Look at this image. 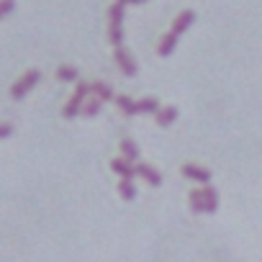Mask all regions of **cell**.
<instances>
[{
    "label": "cell",
    "mask_w": 262,
    "mask_h": 262,
    "mask_svg": "<svg viewBox=\"0 0 262 262\" xmlns=\"http://www.w3.org/2000/svg\"><path fill=\"white\" fill-rule=\"evenodd\" d=\"M123 11H126V3H111L108 8V41L121 49L123 44Z\"/></svg>",
    "instance_id": "cell-1"
},
{
    "label": "cell",
    "mask_w": 262,
    "mask_h": 262,
    "mask_svg": "<svg viewBox=\"0 0 262 262\" xmlns=\"http://www.w3.org/2000/svg\"><path fill=\"white\" fill-rule=\"evenodd\" d=\"M88 98H90V85H88V82H77L72 98L64 103L62 116H64V118H75V116H80V113H82V105H85Z\"/></svg>",
    "instance_id": "cell-2"
},
{
    "label": "cell",
    "mask_w": 262,
    "mask_h": 262,
    "mask_svg": "<svg viewBox=\"0 0 262 262\" xmlns=\"http://www.w3.org/2000/svg\"><path fill=\"white\" fill-rule=\"evenodd\" d=\"M39 77H41V72H39V70H29V72H24V75H21L16 82H13V88H11V95H13L16 100H21L24 95H29V93L36 88Z\"/></svg>",
    "instance_id": "cell-3"
},
{
    "label": "cell",
    "mask_w": 262,
    "mask_h": 262,
    "mask_svg": "<svg viewBox=\"0 0 262 262\" xmlns=\"http://www.w3.org/2000/svg\"><path fill=\"white\" fill-rule=\"evenodd\" d=\"M113 62H116V67L121 70V75H126V77H134L137 75V59H134V54H131L128 49H116L113 52Z\"/></svg>",
    "instance_id": "cell-4"
},
{
    "label": "cell",
    "mask_w": 262,
    "mask_h": 262,
    "mask_svg": "<svg viewBox=\"0 0 262 262\" xmlns=\"http://www.w3.org/2000/svg\"><path fill=\"white\" fill-rule=\"evenodd\" d=\"M193 24H195V11L185 8L183 13H178V16L172 18V29H170V31H172L175 36H180V34H185Z\"/></svg>",
    "instance_id": "cell-5"
},
{
    "label": "cell",
    "mask_w": 262,
    "mask_h": 262,
    "mask_svg": "<svg viewBox=\"0 0 262 262\" xmlns=\"http://www.w3.org/2000/svg\"><path fill=\"white\" fill-rule=\"evenodd\" d=\"M111 170H113L121 180H134V178H137V167L128 165V162L121 160V157H113V160H111Z\"/></svg>",
    "instance_id": "cell-6"
},
{
    "label": "cell",
    "mask_w": 262,
    "mask_h": 262,
    "mask_svg": "<svg viewBox=\"0 0 262 262\" xmlns=\"http://www.w3.org/2000/svg\"><path fill=\"white\" fill-rule=\"evenodd\" d=\"M183 175L195 180V183H203V188L211 183V172L206 167H201V165H183Z\"/></svg>",
    "instance_id": "cell-7"
},
{
    "label": "cell",
    "mask_w": 262,
    "mask_h": 262,
    "mask_svg": "<svg viewBox=\"0 0 262 262\" xmlns=\"http://www.w3.org/2000/svg\"><path fill=\"white\" fill-rule=\"evenodd\" d=\"M137 175H139V178H144V180H147L152 188H160V185H162V175H160V172H157L152 165H147V162L137 165Z\"/></svg>",
    "instance_id": "cell-8"
},
{
    "label": "cell",
    "mask_w": 262,
    "mask_h": 262,
    "mask_svg": "<svg viewBox=\"0 0 262 262\" xmlns=\"http://www.w3.org/2000/svg\"><path fill=\"white\" fill-rule=\"evenodd\" d=\"M121 160H126L128 165H134L137 160H139V147H137V142L134 139H121Z\"/></svg>",
    "instance_id": "cell-9"
},
{
    "label": "cell",
    "mask_w": 262,
    "mask_h": 262,
    "mask_svg": "<svg viewBox=\"0 0 262 262\" xmlns=\"http://www.w3.org/2000/svg\"><path fill=\"white\" fill-rule=\"evenodd\" d=\"M155 121H157L160 128H170V126L178 121V108H175V105H165V108H160V113L155 116Z\"/></svg>",
    "instance_id": "cell-10"
},
{
    "label": "cell",
    "mask_w": 262,
    "mask_h": 262,
    "mask_svg": "<svg viewBox=\"0 0 262 262\" xmlns=\"http://www.w3.org/2000/svg\"><path fill=\"white\" fill-rule=\"evenodd\" d=\"M90 95H93V98H100L103 103H105V100H116V95H113L111 85H108V82H100V80L90 82Z\"/></svg>",
    "instance_id": "cell-11"
},
{
    "label": "cell",
    "mask_w": 262,
    "mask_h": 262,
    "mask_svg": "<svg viewBox=\"0 0 262 262\" xmlns=\"http://www.w3.org/2000/svg\"><path fill=\"white\" fill-rule=\"evenodd\" d=\"M116 108L123 113V116H137L139 113V108H137V100H131L128 95H116Z\"/></svg>",
    "instance_id": "cell-12"
},
{
    "label": "cell",
    "mask_w": 262,
    "mask_h": 262,
    "mask_svg": "<svg viewBox=\"0 0 262 262\" xmlns=\"http://www.w3.org/2000/svg\"><path fill=\"white\" fill-rule=\"evenodd\" d=\"M175 47H178V36H175L172 31H167V34H162V39H160V44H157V52H160L162 57H170V54L175 52Z\"/></svg>",
    "instance_id": "cell-13"
},
{
    "label": "cell",
    "mask_w": 262,
    "mask_h": 262,
    "mask_svg": "<svg viewBox=\"0 0 262 262\" xmlns=\"http://www.w3.org/2000/svg\"><path fill=\"white\" fill-rule=\"evenodd\" d=\"M203 203H206V213H216L219 211V190L206 185L203 188Z\"/></svg>",
    "instance_id": "cell-14"
},
{
    "label": "cell",
    "mask_w": 262,
    "mask_h": 262,
    "mask_svg": "<svg viewBox=\"0 0 262 262\" xmlns=\"http://www.w3.org/2000/svg\"><path fill=\"white\" fill-rule=\"evenodd\" d=\"M118 195L123 201H134L137 198V185L134 180H118Z\"/></svg>",
    "instance_id": "cell-15"
},
{
    "label": "cell",
    "mask_w": 262,
    "mask_h": 262,
    "mask_svg": "<svg viewBox=\"0 0 262 262\" xmlns=\"http://www.w3.org/2000/svg\"><path fill=\"white\" fill-rule=\"evenodd\" d=\"M137 108H139V113H160V100L157 98H142V100H137Z\"/></svg>",
    "instance_id": "cell-16"
},
{
    "label": "cell",
    "mask_w": 262,
    "mask_h": 262,
    "mask_svg": "<svg viewBox=\"0 0 262 262\" xmlns=\"http://www.w3.org/2000/svg\"><path fill=\"white\" fill-rule=\"evenodd\" d=\"M190 211L193 213H206V203H203V188L201 190H190Z\"/></svg>",
    "instance_id": "cell-17"
},
{
    "label": "cell",
    "mask_w": 262,
    "mask_h": 262,
    "mask_svg": "<svg viewBox=\"0 0 262 262\" xmlns=\"http://www.w3.org/2000/svg\"><path fill=\"white\" fill-rule=\"evenodd\" d=\"M100 105H103V100H100V98H93V95H90V98L85 100V105H82V116H88V118H90V116H98Z\"/></svg>",
    "instance_id": "cell-18"
},
{
    "label": "cell",
    "mask_w": 262,
    "mask_h": 262,
    "mask_svg": "<svg viewBox=\"0 0 262 262\" xmlns=\"http://www.w3.org/2000/svg\"><path fill=\"white\" fill-rule=\"evenodd\" d=\"M57 77H59L62 82H75V80H77V70L70 67V64H64V67L57 70Z\"/></svg>",
    "instance_id": "cell-19"
},
{
    "label": "cell",
    "mask_w": 262,
    "mask_h": 262,
    "mask_svg": "<svg viewBox=\"0 0 262 262\" xmlns=\"http://www.w3.org/2000/svg\"><path fill=\"white\" fill-rule=\"evenodd\" d=\"M13 8H16V6L11 3V0H3V3H0V18H6V16L13 11Z\"/></svg>",
    "instance_id": "cell-20"
},
{
    "label": "cell",
    "mask_w": 262,
    "mask_h": 262,
    "mask_svg": "<svg viewBox=\"0 0 262 262\" xmlns=\"http://www.w3.org/2000/svg\"><path fill=\"white\" fill-rule=\"evenodd\" d=\"M11 134H13V126L11 123H0V139H6Z\"/></svg>",
    "instance_id": "cell-21"
}]
</instances>
